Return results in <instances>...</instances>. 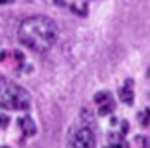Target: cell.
<instances>
[{
	"instance_id": "cell-13",
	"label": "cell",
	"mask_w": 150,
	"mask_h": 148,
	"mask_svg": "<svg viewBox=\"0 0 150 148\" xmlns=\"http://www.w3.org/2000/svg\"><path fill=\"white\" fill-rule=\"evenodd\" d=\"M8 2H13V0H0V4H8Z\"/></svg>"
},
{
	"instance_id": "cell-8",
	"label": "cell",
	"mask_w": 150,
	"mask_h": 148,
	"mask_svg": "<svg viewBox=\"0 0 150 148\" xmlns=\"http://www.w3.org/2000/svg\"><path fill=\"white\" fill-rule=\"evenodd\" d=\"M108 100H111V93H109V91H100V93L95 94V102L98 106L104 104V102H108Z\"/></svg>"
},
{
	"instance_id": "cell-9",
	"label": "cell",
	"mask_w": 150,
	"mask_h": 148,
	"mask_svg": "<svg viewBox=\"0 0 150 148\" xmlns=\"http://www.w3.org/2000/svg\"><path fill=\"white\" fill-rule=\"evenodd\" d=\"M139 121H141V124L143 126H148V109H143L141 113H139Z\"/></svg>"
},
{
	"instance_id": "cell-12",
	"label": "cell",
	"mask_w": 150,
	"mask_h": 148,
	"mask_svg": "<svg viewBox=\"0 0 150 148\" xmlns=\"http://www.w3.org/2000/svg\"><path fill=\"white\" fill-rule=\"evenodd\" d=\"M143 148H148V137H143Z\"/></svg>"
},
{
	"instance_id": "cell-6",
	"label": "cell",
	"mask_w": 150,
	"mask_h": 148,
	"mask_svg": "<svg viewBox=\"0 0 150 148\" xmlns=\"http://www.w3.org/2000/svg\"><path fill=\"white\" fill-rule=\"evenodd\" d=\"M119 96H120V100L124 102V104H132V102H134V91L132 89H128V87H122L119 91Z\"/></svg>"
},
{
	"instance_id": "cell-14",
	"label": "cell",
	"mask_w": 150,
	"mask_h": 148,
	"mask_svg": "<svg viewBox=\"0 0 150 148\" xmlns=\"http://www.w3.org/2000/svg\"><path fill=\"white\" fill-rule=\"evenodd\" d=\"M0 148H8V146H0Z\"/></svg>"
},
{
	"instance_id": "cell-5",
	"label": "cell",
	"mask_w": 150,
	"mask_h": 148,
	"mask_svg": "<svg viewBox=\"0 0 150 148\" xmlns=\"http://www.w3.org/2000/svg\"><path fill=\"white\" fill-rule=\"evenodd\" d=\"M109 148H130L122 132H113L109 135Z\"/></svg>"
},
{
	"instance_id": "cell-11",
	"label": "cell",
	"mask_w": 150,
	"mask_h": 148,
	"mask_svg": "<svg viewBox=\"0 0 150 148\" xmlns=\"http://www.w3.org/2000/svg\"><path fill=\"white\" fill-rule=\"evenodd\" d=\"M50 4H67V0H47Z\"/></svg>"
},
{
	"instance_id": "cell-3",
	"label": "cell",
	"mask_w": 150,
	"mask_h": 148,
	"mask_svg": "<svg viewBox=\"0 0 150 148\" xmlns=\"http://www.w3.org/2000/svg\"><path fill=\"white\" fill-rule=\"evenodd\" d=\"M95 132L91 128V124L85 121L80 126H76L71 133V148H95Z\"/></svg>"
},
{
	"instance_id": "cell-15",
	"label": "cell",
	"mask_w": 150,
	"mask_h": 148,
	"mask_svg": "<svg viewBox=\"0 0 150 148\" xmlns=\"http://www.w3.org/2000/svg\"><path fill=\"white\" fill-rule=\"evenodd\" d=\"M26 2H30V0H26Z\"/></svg>"
},
{
	"instance_id": "cell-1",
	"label": "cell",
	"mask_w": 150,
	"mask_h": 148,
	"mask_svg": "<svg viewBox=\"0 0 150 148\" xmlns=\"http://www.w3.org/2000/svg\"><path fill=\"white\" fill-rule=\"evenodd\" d=\"M19 41L33 52H48L57 41V26L48 17H28L19 26Z\"/></svg>"
},
{
	"instance_id": "cell-2",
	"label": "cell",
	"mask_w": 150,
	"mask_h": 148,
	"mask_svg": "<svg viewBox=\"0 0 150 148\" xmlns=\"http://www.w3.org/2000/svg\"><path fill=\"white\" fill-rule=\"evenodd\" d=\"M30 104L32 98L26 89H22L21 85H17L11 80L0 78V107L11 111H21V109H28Z\"/></svg>"
},
{
	"instance_id": "cell-4",
	"label": "cell",
	"mask_w": 150,
	"mask_h": 148,
	"mask_svg": "<svg viewBox=\"0 0 150 148\" xmlns=\"http://www.w3.org/2000/svg\"><path fill=\"white\" fill-rule=\"evenodd\" d=\"M19 126L22 128V133H26L28 137H32V135L37 133V126H35V122H33L32 117H22V118H19Z\"/></svg>"
},
{
	"instance_id": "cell-7",
	"label": "cell",
	"mask_w": 150,
	"mask_h": 148,
	"mask_svg": "<svg viewBox=\"0 0 150 148\" xmlns=\"http://www.w3.org/2000/svg\"><path fill=\"white\" fill-rule=\"evenodd\" d=\"M115 109V104H113V98L111 100H108V102H104V104H100L98 106V115H109V113H111Z\"/></svg>"
},
{
	"instance_id": "cell-10",
	"label": "cell",
	"mask_w": 150,
	"mask_h": 148,
	"mask_svg": "<svg viewBox=\"0 0 150 148\" xmlns=\"http://www.w3.org/2000/svg\"><path fill=\"white\" fill-rule=\"evenodd\" d=\"M8 124H9V118L6 115H0V128H8Z\"/></svg>"
}]
</instances>
